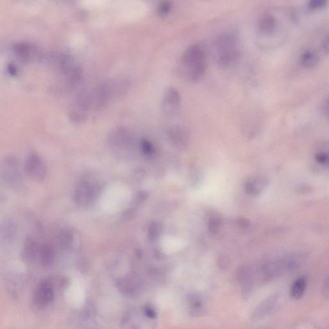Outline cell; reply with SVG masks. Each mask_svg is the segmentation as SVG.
I'll use <instances>...</instances> for the list:
<instances>
[{
	"label": "cell",
	"instance_id": "6da1fadb",
	"mask_svg": "<svg viewBox=\"0 0 329 329\" xmlns=\"http://www.w3.org/2000/svg\"><path fill=\"white\" fill-rule=\"evenodd\" d=\"M180 67L183 75L192 82L203 77L207 67V56L201 45H192L186 49L181 58Z\"/></svg>",
	"mask_w": 329,
	"mask_h": 329
},
{
	"label": "cell",
	"instance_id": "7a4b0ae2",
	"mask_svg": "<svg viewBox=\"0 0 329 329\" xmlns=\"http://www.w3.org/2000/svg\"><path fill=\"white\" fill-rule=\"evenodd\" d=\"M101 191V184L99 181L92 176L83 179L76 187L74 191V200L81 207H87L92 203Z\"/></svg>",
	"mask_w": 329,
	"mask_h": 329
},
{
	"label": "cell",
	"instance_id": "3957f363",
	"mask_svg": "<svg viewBox=\"0 0 329 329\" xmlns=\"http://www.w3.org/2000/svg\"><path fill=\"white\" fill-rule=\"evenodd\" d=\"M0 175L7 185L12 188H21L23 177L20 173L17 159L8 157L2 161L0 167Z\"/></svg>",
	"mask_w": 329,
	"mask_h": 329
},
{
	"label": "cell",
	"instance_id": "277c9868",
	"mask_svg": "<svg viewBox=\"0 0 329 329\" xmlns=\"http://www.w3.org/2000/svg\"><path fill=\"white\" fill-rule=\"evenodd\" d=\"M24 171L26 175L34 182H42L46 178L47 168L44 159L36 152H32L26 159Z\"/></svg>",
	"mask_w": 329,
	"mask_h": 329
},
{
	"label": "cell",
	"instance_id": "5b68a950",
	"mask_svg": "<svg viewBox=\"0 0 329 329\" xmlns=\"http://www.w3.org/2000/svg\"><path fill=\"white\" fill-rule=\"evenodd\" d=\"M54 299V285L51 278L42 280L35 290L33 304L38 309H45Z\"/></svg>",
	"mask_w": 329,
	"mask_h": 329
},
{
	"label": "cell",
	"instance_id": "8992f818",
	"mask_svg": "<svg viewBox=\"0 0 329 329\" xmlns=\"http://www.w3.org/2000/svg\"><path fill=\"white\" fill-rule=\"evenodd\" d=\"M43 243L34 238L28 237L24 242L22 257L24 261L28 264L39 266L42 255Z\"/></svg>",
	"mask_w": 329,
	"mask_h": 329
},
{
	"label": "cell",
	"instance_id": "52a82bcc",
	"mask_svg": "<svg viewBox=\"0 0 329 329\" xmlns=\"http://www.w3.org/2000/svg\"><path fill=\"white\" fill-rule=\"evenodd\" d=\"M112 86L109 83H102L91 93L92 106L95 109L104 108L110 99L112 94Z\"/></svg>",
	"mask_w": 329,
	"mask_h": 329
},
{
	"label": "cell",
	"instance_id": "ba28073f",
	"mask_svg": "<svg viewBox=\"0 0 329 329\" xmlns=\"http://www.w3.org/2000/svg\"><path fill=\"white\" fill-rule=\"evenodd\" d=\"M181 97L180 93L175 88H169L164 93L163 100V113L168 116H173L180 108Z\"/></svg>",
	"mask_w": 329,
	"mask_h": 329
},
{
	"label": "cell",
	"instance_id": "9c48e42d",
	"mask_svg": "<svg viewBox=\"0 0 329 329\" xmlns=\"http://www.w3.org/2000/svg\"><path fill=\"white\" fill-rule=\"evenodd\" d=\"M79 233L73 229L66 228L61 230L57 237L59 246L64 250H69L78 247L80 244Z\"/></svg>",
	"mask_w": 329,
	"mask_h": 329
},
{
	"label": "cell",
	"instance_id": "30bf717a",
	"mask_svg": "<svg viewBox=\"0 0 329 329\" xmlns=\"http://www.w3.org/2000/svg\"><path fill=\"white\" fill-rule=\"evenodd\" d=\"M168 135L172 143L180 149H184L189 142V133L182 126H172L168 129Z\"/></svg>",
	"mask_w": 329,
	"mask_h": 329
},
{
	"label": "cell",
	"instance_id": "8fae6325",
	"mask_svg": "<svg viewBox=\"0 0 329 329\" xmlns=\"http://www.w3.org/2000/svg\"><path fill=\"white\" fill-rule=\"evenodd\" d=\"M278 303L277 296H272L262 302L253 312V319H260L268 316L276 309Z\"/></svg>",
	"mask_w": 329,
	"mask_h": 329
},
{
	"label": "cell",
	"instance_id": "7c38bea8",
	"mask_svg": "<svg viewBox=\"0 0 329 329\" xmlns=\"http://www.w3.org/2000/svg\"><path fill=\"white\" fill-rule=\"evenodd\" d=\"M238 39L233 33L225 32L219 35L216 40L218 53L238 48Z\"/></svg>",
	"mask_w": 329,
	"mask_h": 329
},
{
	"label": "cell",
	"instance_id": "4fadbf2b",
	"mask_svg": "<svg viewBox=\"0 0 329 329\" xmlns=\"http://www.w3.org/2000/svg\"><path fill=\"white\" fill-rule=\"evenodd\" d=\"M267 185V180L262 176H256L250 178L245 184V191L251 195H257L263 191Z\"/></svg>",
	"mask_w": 329,
	"mask_h": 329
},
{
	"label": "cell",
	"instance_id": "5bb4252c",
	"mask_svg": "<svg viewBox=\"0 0 329 329\" xmlns=\"http://www.w3.org/2000/svg\"><path fill=\"white\" fill-rule=\"evenodd\" d=\"M240 52L238 48L218 53V62L222 67L232 66L239 60Z\"/></svg>",
	"mask_w": 329,
	"mask_h": 329
},
{
	"label": "cell",
	"instance_id": "9a60e30c",
	"mask_svg": "<svg viewBox=\"0 0 329 329\" xmlns=\"http://www.w3.org/2000/svg\"><path fill=\"white\" fill-rule=\"evenodd\" d=\"M257 26L259 32L262 34H271L276 28V18L272 14H264L259 19Z\"/></svg>",
	"mask_w": 329,
	"mask_h": 329
},
{
	"label": "cell",
	"instance_id": "2e32d148",
	"mask_svg": "<svg viewBox=\"0 0 329 329\" xmlns=\"http://www.w3.org/2000/svg\"><path fill=\"white\" fill-rule=\"evenodd\" d=\"M14 53L21 60L28 61L35 57L37 50L32 45L27 44H19L14 47Z\"/></svg>",
	"mask_w": 329,
	"mask_h": 329
},
{
	"label": "cell",
	"instance_id": "e0dca14e",
	"mask_svg": "<svg viewBox=\"0 0 329 329\" xmlns=\"http://www.w3.org/2000/svg\"><path fill=\"white\" fill-rule=\"evenodd\" d=\"M109 140L114 146L123 147L130 142V135L125 129L117 128L111 133Z\"/></svg>",
	"mask_w": 329,
	"mask_h": 329
},
{
	"label": "cell",
	"instance_id": "ac0fdd59",
	"mask_svg": "<svg viewBox=\"0 0 329 329\" xmlns=\"http://www.w3.org/2000/svg\"><path fill=\"white\" fill-rule=\"evenodd\" d=\"M17 233V229L10 221L5 222L0 226V237L6 240H13Z\"/></svg>",
	"mask_w": 329,
	"mask_h": 329
},
{
	"label": "cell",
	"instance_id": "d6986e66",
	"mask_svg": "<svg viewBox=\"0 0 329 329\" xmlns=\"http://www.w3.org/2000/svg\"><path fill=\"white\" fill-rule=\"evenodd\" d=\"M318 62V56L316 52L312 51L303 52L300 58V63L305 68H312L315 66Z\"/></svg>",
	"mask_w": 329,
	"mask_h": 329
},
{
	"label": "cell",
	"instance_id": "ffe728a7",
	"mask_svg": "<svg viewBox=\"0 0 329 329\" xmlns=\"http://www.w3.org/2000/svg\"><path fill=\"white\" fill-rule=\"evenodd\" d=\"M307 282L304 278H300L296 280L291 288L290 295L295 299H299L306 291Z\"/></svg>",
	"mask_w": 329,
	"mask_h": 329
},
{
	"label": "cell",
	"instance_id": "44dd1931",
	"mask_svg": "<svg viewBox=\"0 0 329 329\" xmlns=\"http://www.w3.org/2000/svg\"><path fill=\"white\" fill-rule=\"evenodd\" d=\"M163 227L159 222H152L148 228V237L150 240H156L160 237L163 232Z\"/></svg>",
	"mask_w": 329,
	"mask_h": 329
},
{
	"label": "cell",
	"instance_id": "7402d4cb",
	"mask_svg": "<svg viewBox=\"0 0 329 329\" xmlns=\"http://www.w3.org/2000/svg\"><path fill=\"white\" fill-rule=\"evenodd\" d=\"M140 148L145 156H152L154 154L155 150L153 145L147 140H142L140 142Z\"/></svg>",
	"mask_w": 329,
	"mask_h": 329
},
{
	"label": "cell",
	"instance_id": "603a6c76",
	"mask_svg": "<svg viewBox=\"0 0 329 329\" xmlns=\"http://www.w3.org/2000/svg\"><path fill=\"white\" fill-rule=\"evenodd\" d=\"M172 5L171 2H161V3L158 5V15L160 16L161 17H164V16H168L169 13H170Z\"/></svg>",
	"mask_w": 329,
	"mask_h": 329
},
{
	"label": "cell",
	"instance_id": "cb8c5ba5",
	"mask_svg": "<svg viewBox=\"0 0 329 329\" xmlns=\"http://www.w3.org/2000/svg\"><path fill=\"white\" fill-rule=\"evenodd\" d=\"M190 304H191L192 309L195 313H201L203 310V303L199 297H193Z\"/></svg>",
	"mask_w": 329,
	"mask_h": 329
},
{
	"label": "cell",
	"instance_id": "d4e9b609",
	"mask_svg": "<svg viewBox=\"0 0 329 329\" xmlns=\"http://www.w3.org/2000/svg\"><path fill=\"white\" fill-rule=\"evenodd\" d=\"M327 3L326 0H312L308 2V7L311 10L321 8Z\"/></svg>",
	"mask_w": 329,
	"mask_h": 329
},
{
	"label": "cell",
	"instance_id": "484cf974",
	"mask_svg": "<svg viewBox=\"0 0 329 329\" xmlns=\"http://www.w3.org/2000/svg\"><path fill=\"white\" fill-rule=\"evenodd\" d=\"M219 227H220V222H219L218 219H212L210 221L209 230L211 233H214V234L218 233Z\"/></svg>",
	"mask_w": 329,
	"mask_h": 329
},
{
	"label": "cell",
	"instance_id": "4316f807",
	"mask_svg": "<svg viewBox=\"0 0 329 329\" xmlns=\"http://www.w3.org/2000/svg\"><path fill=\"white\" fill-rule=\"evenodd\" d=\"M316 161L320 164H326L328 163V155L323 153V152H320L316 155Z\"/></svg>",
	"mask_w": 329,
	"mask_h": 329
},
{
	"label": "cell",
	"instance_id": "83f0119b",
	"mask_svg": "<svg viewBox=\"0 0 329 329\" xmlns=\"http://www.w3.org/2000/svg\"><path fill=\"white\" fill-rule=\"evenodd\" d=\"M148 197V193L146 192H140L139 194H138L137 199H136V204L139 205L141 204L142 202H144L145 201V199H147Z\"/></svg>",
	"mask_w": 329,
	"mask_h": 329
},
{
	"label": "cell",
	"instance_id": "f1b7e54d",
	"mask_svg": "<svg viewBox=\"0 0 329 329\" xmlns=\"http://www.w3.org/2000/svg\"><path fill=\"white\" fill-rule=\"evenodd\" d=\"M145 312L146 314V315L149 318H155L156 317V312L154 311L153 309H152L151 307H147L145 309Z\"/></svg>",
	"mask_w": 329,
	"mask_h": 329
},
{
	"label": "cell",
	"instance_id": "f546056e",
	"mask_svg": "<svg viewBox=\"0 0 329 329\" xmlns=\"http://www.w3.org/2000/svg\"><path fill=\"white\" fill-rule=\"evenodd\" d=\"M328 280L327 279V280H326V282H325V284H324L323 288V293L324 296H325L326 298H328Z\"/></svg>",
	"mask_w": 329,
	"mask_h": 329
},
{
	"label": "cell",
	"instance_id": "4dcf8cb0",
	"mask_svg": "<svg viewBox=\"0 0 329 329\" xmlns=\"http://www.w3.org/2000/svg\"><path fill=\"white\" fill-rule=\"evenodd\" d=\"M323 48L326 52L328 51V36H326L323 40Z\"/></svg>",
	"mask_w": 329,
	"mask_h": 329
},
{
	"label": "cell",
	"instance_id": "1f68e13d",
	"mask_svg": "<svg viewBox=\"0 0 329 329\" xmlns=\"http://www.w3.org/2000/svg\"><path fill=\"white\" fill-rule=\"evenodd\" d=\"M9 68V72H10L11 74H14V75H15L16 73V68H15V66H11Z\"/></svg>",
	"mask_w": 329,
	"mask_h": 329
}]
</instances>
